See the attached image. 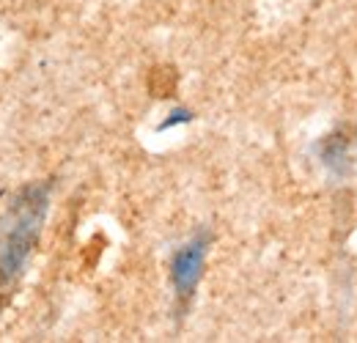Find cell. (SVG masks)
<instances>
[{
	"instance_id": "obj_4",
	"label": "cell",
	"mask_w": 357,
	"mask_h": 343,
	"mask_svg": "<svg viewBox=\"0 0 357 343\" xmlns=\"http://www.w3.org/2000/svg\"><path fill=\"white\" fill-rule=\"evenodd\" d=\"M195 116H192V110H187V107H176V110H171L168 113V119L157 127V132H165V129H174L178 127V124H190Z\"/></svg>"
},
{
	"instance_id": "obj_1",
	"label": "cell",
	"mask_w": 357,
	"mask_h": 343,
	"mask_svg": "<svg viewBox=\"0 0 357 343\" xmlns=\"http://www.w3.org/2000/svg\"><path fill=\"white\" fill-rule=\"evenodd\" d=\"M50 181L25 184L0 215V289H11L39 242L50 209Z\"/></svg>"
},
{
	"instance_id": "obj_3",
	"label": "cell",
	"mask_w": 357,
	"mask_h": 343,
	"mask_svg": "<svg viewBox=\"0 0 357 343\" xmlns=\"http://www.w3.org/2000/svg\"><path fill=\"white\" fill-rule=\"evenodd\" d=\"M352 148H355V137L349 135V129H335L316 143V157L330 176L344 178L352 171Z\"/></svg>"
},
{
	"instance_id": "obj_2",
	"label": "cell",
	"mask_w": 357,
	"mask_h": 343,
	"mask_svg": "<svg viewBox=\"0 0 357 343\" xmlns=\"http://www.w3.org/2000/svg\"><path fill=\"white\" fill-rule=\"evenodd\" d=\"M209 245H212V234L206 228H198L184 245H178L174 256H171V286L176 291L178 313L187 310V305H190L201 277H204Z\"/></svg>"
}]
</instances>
